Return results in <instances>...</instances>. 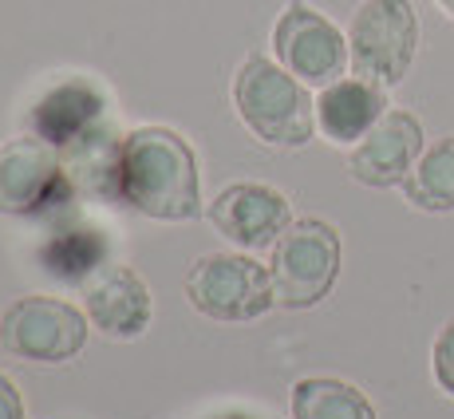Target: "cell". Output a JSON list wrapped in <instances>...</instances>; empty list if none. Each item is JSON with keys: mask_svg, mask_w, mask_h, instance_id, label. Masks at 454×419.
I'll use <instances>...</instances> for the list:
<instances>
[{"mask_svg": "<svg viewBox=\"0 0 454 419\" xmlns=\"http://www.w3.org/2000/svg\"><path fill=\"white\" fill-rule=\"evenodd\" d=\"M336 273H340V233L320 217L289 222V230L273 246V261H269L277 304L312 309L317 301L328 296Z\"/></svg>", "mask_w": 454, "mask_h": 419, "instance_id": "cell-3", "label": "cell"}, {"mask_svg": "<svg viewBox=\"0 0 454 419\" xmlns=\"http://www.w3.org/2000/svg\"><path fill=\"white\" fill-rule=\"evenodd\" d=\"M103 111H107V99L91 80H67L40 95V103L28 115V127L51 151H67V146L91 143L103 123Z\"/></svg>", "mask_w": 454, "mask_h": 419, "instance_id": "cell-11", "label": "cell"}, {"mask_svg": "<svg viewBox=\"0 0 454 419\" xmlns=\"http://www.w3.org/2000/svg\"><path fill=\"white\" fill-rule=\"evenodd\" d=\"M87 317L111 340H130L151 325V293L127 265H99L83 281Z\"/></svg>", "mask_w": 454, "mask_h": 419, "instance_id": "cell-12", "label": "cell"}, {"mask_svg": "<svg viewBox=\"0 0 454 419\" xmlns=\"http://www.w3.org/2000/svg\"><path fill=\"white\" fill-rule=\"evenodd\" d=\"M434 380L447 396H454V320L434 340Z\"/></svg>", "mask_w": 454, "mask_h": 419, "instance_id": "cell-17", "label": "cell"}, {"mask_svg": "<svg viewBox=\"0 0 454 419\" xmlns=\"http://www.w3.org/2000/svg\"><path fill=\"white\" fill-rule=\"evenodd\" d=\"M238 115L261 143L269 146H304L317 130V103L289 67L265 56H249L233 75Z\"/></svg>", "mask_w": 454, "mask_h": 419, "instance_id": "cell-2", "label": "cell"}, {"mask_svg": "<svg viewBox=\"0 0 454 419\" xmlns=\"http://www.w3.org/2000/svg\"><path fill=\"white\" fill-rule=\"evenodd\" d=\"M72 198L56 151L40 138H12L0 146V214L28 217Z\"/></svg>", "mask_w": 454, "mask_h": 419, "instance_id": "cell-8", "label": "cell"}, {"mask_svg": "<svg viewBox=\"0 0 454 419\" xmlns=\"http://www.w3.org/2000/svg\"><path fill=\"white\" fill-rule=\"evenodd\" d=\"M115 186L127 206L159 222H190L202 214L194 146L170 127H138L119 143Z\"/></svg>", "mask_w": 454, "mask_h": 419, "instance_id": "cell-1", "label": "cell"}, {"mask_svg": "<svg viewBox=\"0 0 454 419\" xmlns=\"http://www.w3.org/2000/svg\"><path fill=\"white\" fill-rule=\"evenodd\" d=\"M0 419H24V399L4 372H0Z\"/></svg>", "mask_w": 454, "mask_h": 419, "instance_id": "cell-18", "label": "cell"}, {"mask_svg": "<svg viewBox=\"0 0 454 419\" xmlns=\"http://www.w3.org/2000/svg\"><path fill=\"white\" fill-rule=\"evenodd\" d=\"M383 107H387L383 83L364 80V75L336 80L317 99V127L325 130V138H332V143H360L387 115Z\"/></svg>", "mask_w": 454, "mask_h": 419, "instance_id": "cell-13", "label": "cell"}, {"mask_svg": "<svg viewBox=\"0 0 454 419\" xmlns=\"http://www.w3.org/2000/svg\"><path fill=\"white\" fill-rule=\"evenodd\" d=\"M293 419H375V412L356 383L312 376L293 388Z\"/></svg>", "mask_w": 454, "mask_h": 419, "instance_id": "cell-14", "label": "cell"}, {"mask_svg": "<svg viewBox=\"0 0 454 419\" xmlns=\"http://www.w3.org/2000/svg\"><path fill=\"white\" fill-rule=\"evenodd\" d=\"M419 48V16L411 0H364L348 28V56L356 75L399 83Z\"/></svg>", "mask_w": 454, "mask_h": 419, "instance_id": "cell-4", "label": "cell"}, {"mask_svg": "<svg viewBox=\"0 0 454 419\" xmlns=\"http://www.w3.org/2000/svg\"><path fill=\"white\" fill-rule=\"evenodd\" d=\"M439 4H442V8H447V12H450V16H454V0H439Z\"/></svg>", "mask_w": 454, "mask_h": 419, "instance_id": "cell-19", "label": "cell"}, {"mask_svg": "<svg viewBox=\"0 0 454 419\" xmlns=\"http://www.w3.org/2000/svg\"><path fill=\"white\" fill-rule=\"evenodd\" d=\"M99 257H103V241L95 238L91 230L87 233H67V238H56V246L48 249V269L51 273H64L72 281H87V277L99 269Z\"/></svg>", "mask_w": 454, "mask_h": 419, "instance_id": "cell-16", "label": "cell"}, {"mask_svg": "<svg viewBox=\"0 0 454 419\" xmlns=\"http://www.w3.org/2000/svg\"><path fill=\"white\" fill-rule=\"evenodd\" d=\"M0 340L24 360L64 364L87 344V320L80 309L56 296H20L0 320Z\"/></svg>", "mask_w": 454, "mask_h": 419, "instance_id": "cell-6", "label": "cell"}, {"mask_svg": "<svg viewBox=\"0 0 454 419\" xmlns=\"http://www.w3.org/2000/svg\"><path fill=\"white\" fill-rule=\"evenodd\" d=\"M186 296L202 317L253 320L273 309V277L246 253H209L186 273Z\"/></svg>", "mask_w": 454, "mask_h": 419, "instance_id": "cell-5", "label": "cell"}, {"mask_svg": "<svg viewBox=\"0 0 454 419\" xmlns=\"http://www.w3.org/2000/svg\"><path fill=\"white\" fill-rule=\"evenodd\" d=\"M209 222L222 238H230L241 249H265L277 246L289 230V198L261 182H233L209 206Z\"/></svg>", "mask_w": 454, "mask_h": 419, "instance_id": "cell-9", "label": "cell"}, {"mask_svg": "<svg viewBox=\"0 0 454 419\" xmlns=\"http://www.w3.org/2000/svg\"><path fill=\"white\" fill-rule=\"evenodd\" d=\"M423 154V127L411 111H387L352 151V178L364 186H399Z\"/></svg>", "mask_w": 454, "mask_h": 419, "instance_id": "cell-10", "label": "cell"}, {"mask_svg": "<svg viewBox=\"0 0 454 419\" xmlns=\"http://www.w3.org/2000/svg\"><path fill=\"white\" fill-rule=\"evenodd\" d=\"M403 190L419 210H434V214L454 210V135L439 138L431 151L419 154Z\"/></svg>", "mask_w": 454, "mask_h": 419, "instance_id": "cell-15", "label": "cell"}, {"mask_svg": "<svg viewBox=\"0 0 454 419\" xmlns=\"http://www.w3.org/2000/svg\"><path fill=\"white\" fill-rule=\"evenodd\" d=\"M273 51L277 64L289 67L296 80L309 87L336 83L344 75V67L352 64L348 40L340 36V28L304 0H293L281 12V20L273 28Z\"/></svg>", "mask_w": 454, "mask_h": 419, "instance_id": "cell-7", "label": "cell"}]
</instances>
